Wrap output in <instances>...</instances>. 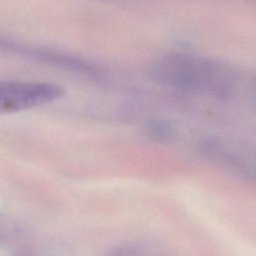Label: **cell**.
Returning a JSON list of instances; mask_svg holds the SVG:
<instances>
[{
	"label": "cell",
	"mask_w": 256,
	"mask_h": 256,
	"mask_svg": "<svg viewBox=\"0 0 256 256\" xmlns=\"http://www.w3.org/2000/svg\"><path fill=\"white\" fill-rule=\"evenodd\" d=\"M65 94L62 86L48 82L6 81L0 84V111L12 113L58 100Z\"/></svg>",
	"instance_id": "cell-1"
},
{
	"label": "cell",
	"mask_w": 256,
	"mask_h": 256,
	"mask_svg": "<svg viewBox=\"0 0 256 256\" xmlns=\"http://www.w3.org/2000/svg\"><path fill=\"white\" fill-rule=\"evenodd\" d=\"M207 154L217 163L256 186V147L237 140H213Z\"/></svg>",
	"instance_id": "cell-2"
}]
</instances>
